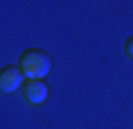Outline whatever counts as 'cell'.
Returning <instances> with one entry per match:
<instances>
[{
	"label": "cell",
	"mask_w": 133,
	"mask_h": 129,
	"mask_svg": "<svg viewBox=\"0 0 133 129\" xmlns=\"http://www.w3.org/2000/svg\"><path fill=\"white\" fill-rule=\"evenodd\" d=\"M24 72L19 69V64H7L0 69V91L3 93H14L19 86H24Z\"/></svg>",
	"instance_id": "3"
},
{
	"label": "cell",
	"mask_w": 133,
	"mask_h": 129,
	"mask_svg": "<svg viewBox=\"0 0 133 129\" xmlns=\"http://www.w3.org/2000/svg\"><path fill=\"white\" fill-rule=\"evenodd\" d=\"M124 53L133 60V36H128V38H126V43H124Z\"/></svg>",
	"instance_id": "4"
},
{
	"label": "cell",
	"mask_w": 133,
	"mask_h": 129,
	"mask_svg": "<svg viewBox=\"0 0 133 129\" xmlns=\"http://www.w3.org/2000/svg\"><path fill=\"white\" fill-rule=\"evenodd\" d=\"M22 93L31 105H43L50 96V86L45 84V79H26L22 86Z\"/></svg>",
	"instance_id": "2"
},
{
	"label": "cell",
	"mask_w": 133,
	"mask_h": 129,
	"mask_svg": "<svg viewBox=\"0 0 133 129\" xmlns=\"http://www.w3.org/2000/svg\"><path fill=\"white\" fill-rule=\"evenodd\" d=\"M19 69L24 72L26 79H45L52 69V60L41 48H29L19 57Z\"/></svg>",
	"instance_id": "1"
}]
</instances>
